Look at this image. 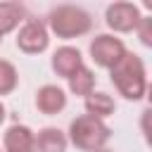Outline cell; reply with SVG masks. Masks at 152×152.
Instances as JSON below:
<instances>
[{
    "mask_svg": "<svg viewBox=\"0 0 152 152\" xmlns=\"http://www.w3.org/2000/svg\"><path fill=\"white\" fill-rule=\"evenodd\" d=\"M112 83L126 100H140L147 90V71L138 55L126 52L112 69H109Z\"/></svg>",
    "mask_w": 152,
    "mask_h": 152,
    "instance_id": "1",
    "label": "cell"
},
{
    "mask_svg": "<svg viewBox=\"0 0 152 152\" xmlns=\"http://www.w3.org/2000/svg\"><path fill=\"white\" fill-rule=\"evenodd\" d=\"M90 14L78 7V5H57L50 14H48V31H52L57 38H64V40H71V38H78L83 33L90 31Z\"/></svg>",
    "mask_w": 152,
    "mask_h": 152,
    "instance_id": "2",
    "label": "cell"
},
{
    "mask_svg": "<svg viewBox=\"0 0 152 152\" xmlns=\"http://www.w3.org/2000/svg\"><path fill=\"white\" fill-rule=\"evenodd\" d=\"M109 138H112V128H109L102 119L81 114V116H76V119L69 124V138H66V140H71V142H74L78 150H83V152L102 150Z\"/></svg>",
    "mask_w": 152,
    "mask_h": 152,
    "instance_id": "3",
    "label": "cell"
},
{
    "mask_svg": "<svg viewBox=\"0 0 152 152\" xmlns=\"http://www.w3.org/2000/svg\"><path fill=\"white\" fill-rule=\"evenodd\" d=\"M126 52L128 50H126L124 40L112 36V33H100V36H95L90 40V57L102 69H112Z\"/></svg>",
    "mask_w": 152,
    "mask_h": 152,
    "instance_id": "4",
    "label": "cell"
},
{
    "mask_svg": "<svg viewBox=\"0 0 152 152\" xmlns=\"http://www.w3.org/2000/svg\"><path fill=\"white\" fill-rule=\"evenodd\" d=\"M50 45V31L40 19H26L17 33V48L26 55H40Z\"/></svg>",
    "mask_w": 152,
    "mask_h": 152,
    "instance_id": "5",
    "label": "cell"
},
{
    "mask_svg": "<svg viewBox=\"0 0 152 152\" xmlns=\"http://www.w3.org/2000/svg\"><path fill=\"white\" fill-rule=\"evenodd\" d=\"M140 7L133 5V2H112L104 12V19H107V26L116 33H128V31H135L138 21H140Z\"/></svg>",
    "mask_w": 152,
    "mask_h": 152,
    "instance_id": "6",
    "label": "cell"
},
{
    "mask_svg": "<svg viewBox=\"0 0 152 152\" xmlns=\"http://www.w3.org/2000/svg\"><path fill=\"white\" fill-rule=\"evenodd\" d=\"M81 66H83V55H81L78 48L62 45V48L55 50V55H52V69H55L57 76L69 78V76H74Z\"/></svg>",
    "mask_w": 152,
    "mask_h": 152,
    "instance_id": "7",
    "label": "cell"
},
{
    "mask_svg": "<svg viewBox=\"0 0 152 152\" xmlns=\"http://www.w3.org/2000/svg\"><path fill=\"white\" fill-rule=\"evenodd\" d=\"M36 107H38V112H43L48 116L59 114L66 107V95H64V90L59 86L48 83V86L38 88V93H36Z\"/></svg>",
    "mask_w": 152,
    "mask_h": 152,
    "instance_id": "8",
    "label": "cell"
},
{
    "mask_svg": "<svg viewBox=\"0 0 152 152\" xmlns=\"http://www.w3.org/2000/svg\"><path fill=\"white\" fill-rule=\"evenodd\" d=\"M66 145H69L66 135L55 126L33 133V152H66Z\"/></svg>",
    "mask_w": 152,
    "mask_h": 152,
    "instance_id": "9",
    "label": "cell"
},
{
    "mask_svg": "<svg viewBox=\"0 0 152 152\" xmlns=\"http://www.w3.org/2000/svg\"><path fill=\"white\" fill-rule=\"evenodd\" d=\"M2 145H5V152H31L33 150V131L24 124H14L5 131Z\"/></svg>",
    "mask_w": 152,
    "mask_h": 152,
    "instance_id": "10",
    "label": "cell"
},
{
    "mask_svg": "<svg viewBox=\"0 0 152 152\" xmlns=\"http://www.w3.org/2000/svg\"><path fill=\"white\" fill-rule=\"evenodd\" d=\"M26 19V7L21 2H0V36L14 31L21 21Z\"/></svg>",
    "mask_w": 152,
    "mask_h": 152,
    "instance_id": "11",
    "label": "cell"
},
{
    "mask_svg": "<svg viewBox=\"0 0 152 152\" xmlns=\"http://www.w3.org/2000/svg\"><path fill=\"white\" fill-rule=\"evenodd\" d=\"M83 104H86V114L88 116H95V119H102V121L107 116H112L114 109H116L114 100L107 93H95V90L88 97H83Z\"/></svg>",
    "mask_w": 152,
    "mask_h": 152,
    "instance_id": "12",
    "label": "cell"
},
{
    "mask_svg": "<svg viewBox=\"0 0 152 152\" xmlns=\"http://www.w3.org/2000/svg\"><path fill=\"white\" fill-rule=\"evenodd\" d=\"M69 81V90L74 93V95H81V97H88L93 90H95V74L83 64L74 76H69L66 78Z\"/></svg>",
    "mask_w": 152,
    "mask_h": 152,
    "instance_id": "13",
    "label": "cell"
},
{
    "mask_svg": "<svg viewBox=\"0 0 152 152\" xmlns=\"http://www.w3.org/2000/svg\"><path fill=\"white\" fill-rule=\"evenodd\" d=\"M19 83V74L12 62L0 59V95H10Z\"/></svg>",
    "mask_w": 152,
    "mask_h": 152,
    "instance_id": "14",
    "label": "cell"
},
{
    "mask_svg": "<svg viewBox=\"0 0 152 152\" xmlns=\"http://www.w3.org/2000/svg\"><path fill=\"white\" fill-rule=\"evenodd\" d=\"M135 31H138V36H140V43L150 48V45H152V17H140Z\"/></svg>",
    "mask_w": 152,
    "mask_h": 152,
    "instance_id": "15",
    "label": "cell"
},
{
    "mask_svg": "<svg viewBox=\"0 0 152 152\" xmlns=\"http://www.w3.org/2000/svg\"><path fill=\"white\" fill-rule=\"evenodd\" d=\"M5 114H7V112H5V104H2V102H0V124H2V121H5Z\"/></svg>",
    "mask_w": 152,
    "mask_h": 152,
    "instance_id": "16",
    "label": "cell"
},
{
    "mask_svg": "<svg viewBox=\"0 0 152 152\" xmlns=\"http://www.w3.org/2000/svg\"><path fill=\"white\" fill-rule=\"evenodd\" d=\"M95 152H114V150H107V147H102V150H95Z\"/></svg>",
    "mask_w": 152,
    "mask_h": 152,
    "instance_id": "17",
    "label": "cell"
},
{
    "mask_svg": "<svg viewBox=\"0 0 152 152\" xmlns=\"http://www.w3.org/2000/svg\"><path fill=\"white\" fill-rule=\"evenodd\" d=\"M0 45H2V36H0Z\"/></svg>",
    "mask_w": 152,
    "mask_h": 152,
    "instance_id": "18",
    "label": "cell"
},
{
    "mask_svg": "<svg viewBox=\"0 0 152 152\" xmlns=\"http://www.w3.org/2000/svg\"><path fill=\"white\" fill-rule=\"evenodd\" d=\"M31 152H33V150H31Z\"/></svg>",
    "mask_w": 152,
    "mask_h": 152,
    "instance_id": "19",
    "label": "cell"
},
{
    "mask_svg": "<svg viewBox=\"0 0 152 152\" xmlns=\"http://www.w3.org/2000/svg\"><path fill=\"white\" fill-rule=\"evenodd\" d=\"M0 152H2V150H0Z\"/></svg>",
    "mask_w": 152,
    "mask_h": 152,
    "instance_id": "20",
    "label": "cell"
}]
</instances>
